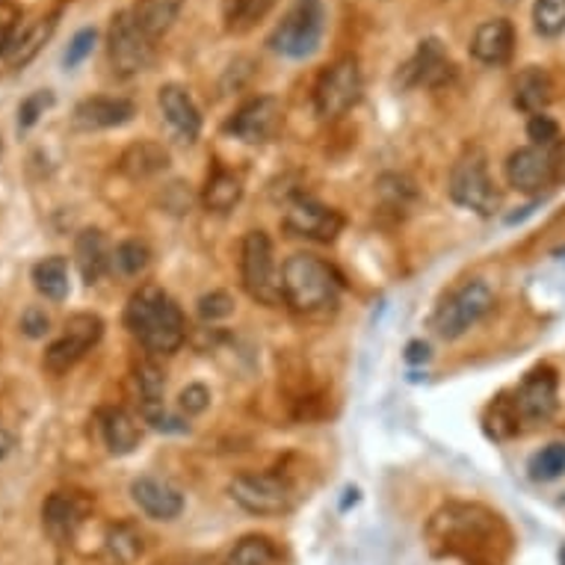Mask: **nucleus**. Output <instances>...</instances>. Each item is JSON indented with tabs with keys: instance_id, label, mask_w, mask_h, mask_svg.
Listing matches in <instances>:
<instances>
[{
	"instance_id": "f257e3e1",
	"label": "nucleus",
	"mask_w": 565,
	"mask_h": 565,
	"mask_svg": "<svg viewBox=\"0 0 565 565\" xmlns=\"http://www.w3.org/2000/svg\"><path fill=\"white\" fill-rule=\"evenodd\" d=\"M125 326L136 337V344L151 356L179 353L187 337V323H184L179 303L167 291H160L158 284H146L127 299Z\"/></svg>"
},
{
	"instance_id": "f03ea898",
	"label": "nucleus",
	"mask_w": 565,
	"mask_h": 565,
	"mask_svg": "<svg viewBox=\"0 0 565 565\" xmlns=\"http://www.w3.org/2000/svg\"><path fill=\"white\" fill-rule=\"evenodd\" d=\"M341 279L335 270L308 251H296L282 263V299L296 315H317L337 303Z\"/></svg>"
},
{
	"instance_id": "7ed1b4c3",
	"label": "nucleus",
	"mask_w": 565,
	"mask_h": 565,
	"mask_svg": "<svg viewBox=\"0 0 565 565\" xmlns=\"http://www.w3.org/2000/svg\"><path fill=\"white\" fill-rule=\"evenodd\" d=\"M498 527V515H492L482 506H468V503H451L432 515L427 524L430 544L439 554H462L465 548L492 539Z\"/></svg>"
},
{
	"instance_id": "20e7f679",
	"label": "nucleus",
	"mask_w": 565,
	"mask_h": 565,
	"mask_svg": "<svg viewBox=\"0 0 565 565\" xmlns=\"http://www.w3.org/2000/svg\"><path fill=\"white\" fill-rule=\"evenodd\" d=\"M451 199L480 217H492L501 208V193L489 175V160L480 148H465L451 169Z\"/></svg>"
},
{
	"instance_id": "39448f33",
	"label": "nucleus",
	"mask_w": 565,
	"mask_h": 565,
	"mask_svg": "<svg viewBox=\"0 0 565 565\" xmlns=\"http://www.w3.org/2000/svg\"><path fill=\"white\" fill-rule=\"evenodd\" d=\"M326 33L323 0H294L291 10L284 12L279 27L272 30L270 48L284 53L291 60H305L317 53Z\"/></svg>"
},
{
	"instance_id": "423d86ee",
	"label": "nucleus",
	"mask_w": 565,
	"mask_h": 565,
	"mask_svg": "<svg viewBox=\"0 0 565 565\" xmlns=\"http://www.w3.org/2000/svg\"><path fill=\"white\" fill-rule=\"evenodd\" d=\"M494 294L492 287L480 279L471 282H462L456 291L444 296V303L435 308L432 315V332L444 341H456L462 337L471 326H477L482 317L492 311Z\"/></svg>"
},
{
	"instance_id": "0eeeda50",
	"label": "nucleus",
	"mask_w": 565,
	"mask_h": 565,
	"mask_svg": "<svg viewBox=\"0 0 565 565\" xmlns=\"http://www.w3.org/2000/svg\"><path fill=\"white\" fill-rule=\"evenodd\" d=\"M241 282L243 291L261 305L282 303V275L275 270V255L267 231H249L241 243Z\"/></svg>"
},
{
	"instance_id": "6e6552de",
	"label": "nucleus",
	"mask_w": 565,
	"mask_h": 565,
	"mask_svg": "<svg viewBox=\"0 0 565 565\" xmlns=\"http://www.w3.org/2000/svg\"><path fill=\"white\" fill-rule=\"evenodd\" d=\"M365 77L356 57H337L335 63L326 65L315 84V110L326 122H335L361 101Z\"/></svg>"
},
{
	"instance_id": "1a4fd4ad",
	"label": "nucleus",
	"mask_w": 565,
	"mask_h": 565,
	"mask_svg": "<svg viewBox=\"0 0 565 565\" xmlns=\"http://www.w3.org/2000/svg\"><path fill=\"white\" fill-rule=\"evenodd\" d=\"M155 57H158L155 39H148L146 33L139 30L131 10L115 12L110 19V30H107V60H110L113 74L136 77L155 65Z\"/></svg>"
},
{
	"instance_id": "9d476101",
	"label": "nucleus",
	"mask_w": 565,
	"mask_h": 565,
	"mask_svg": "<svg viewBox=\"0 0 565 565\" xmlns=\"http://www.w3.org/2000/svg\"><path fill=\"white\" fill-rule=\"evenodd\" d=\"M231 501L251 515H284L294 509L296 492L282 474H237L229 482Z\"/></svg>"
},
{
	"instance_id": "9b49d317",
	"label": "nucleus",
	"mask_w": 565,
	"mask_h": 565,
	"mask_svg": "<svg viewBox=\"0 0 565 565\" xmlns=\"http://www.w3.org/2000/svg\"><path fill=\"white\" fill-rule=\"evenodd\" d=\"M101 335H105V320L98 315L69 317L63 326V335L57 337V341L45 349V370L53 373V377L69 373V370L101 341Z\"/></svg>"
},
{
	"instance_id": "f8f14e48",
	"label": "nucleus",
	"mask_w": 565,
	"mask_h": 565,
	"mask_svg": "<svg viewBox=\"0 0 565 565\" xmlns=\"http://www.w3.org/2000/svg\"><path fill=\"white\" fill-rule=\"evenodd\" d=\"M282 122V101L275 95H258V98H249L246 105L234 110V115L225 122V131L234 139L246 143V146H263V143H270L272 136L279 134Z\"/></svg>"
},
{
	"instance_id": "ddd939ff",
	"label": "nucleus",
	"mask_w": 565,
	"mask_h": 565,
	"mask_svg": "<svg viewBox=\"0 0 565 565\" xmlns=\"http://www.w3.org/2000/svg\"><path fill=\"white\" fill-rule=\"evenodd\" d=\"M515 408H518V418L521 423L530 427H542L556 415L560 406V379L551 367H536L530 370L518 391L513 394Z\"/></svg>"
},
{
	"instance_id": "4468645a",
	"label": "nucleus",
	"mask_w": 565,
	"mask_h": 565,
	"mask_svg": "<svg viewBox=\"0 0 565 565\" xmlns=\"http://www.w3.org/2000/svg\"><path fill=\"white\" fill-rule=\"evenodd\" d=\"M284 231L294 234V237H305V241L317 243H332L344 229V217L335 208H326L317 199L308 196H296L287 210H284L282 220Z\"/></svg>"
},
{
	"instance_id": "2eb2a0df",
	"label": "nucleus",
	"mask_w": 565,
	"mask_h": 565,
	"mask_svg": "<svg viewBox=\"0 0 565 565\" xmlns=\"http://www.w3.org/2000/svg\"><path fill=\"white\" fill-rule=\"evenodd\" d=\"M506 181H509V187L527 193V196L554 187V151L542 146H524L513 151L506 160Z\"/></svg>"
},
{
	"instance_id": "dca6fc26",
	"label": "nucleus",
	"mask_w": 565,
	"mask_h": 565,
	"mask_svg": "<svg viewBox=\"0 0 565 565\" xmlns=\"http://www.w3.org/2000/svg\"><path fill=\"white\" fill-rule=\"evenodd\" d=\"M451 77L453 63L447 51H444V45L439 39H423L418 45V51L400 65L397 84L403 89H415V86H430V89H435V86L447 84Z\"/></svg>"
},
{
	"instance_id": "f3484780",
	"label": "nucleus",
	"mask_w": 565,
	"mask_h": 565,
	"mask_svg": "<svg viewBox=\"0 0 565 565\" xmlns=\"http://www.w3.org/2000/svg\"><path fill=\"white\" fill-rule=\"evenodd\" d=\"M136 115V105L131 98H119V95H93L84 98L81 105L72 110V127L74 131H110V127L127 125Z\"/></svg>"
},
{
	"instance_id": "a211bd4d",
	"label": "nucleus",
	"mask_w": 565,
	"mask_h": 565,
	"mask_svg": "<svg viewBox=\"0 0 565 565\" xmlns=\"http://www.w3.org/2000/svg\"><path fill=\"white\" fill-rule=\"evenodd\" d=\"M89 509H93V503L86 501L84 494L53 492L42 506L45 533L51 536L53 542H69L81 530V524L86 521Z\"/></svg>"
},
{
	"instance_id": "6ab92c4d",
	"label": "nucleus",
	"mask_w": 565,
	"mask_h": 565,
	"mask_svg": "<svg viewBox=\"0 0 565 565\" xmlns=\"http://www.w3.org/2000/svg\"><path fill=\"white\" fill-rule=\"evenodd\" d=\"M158 105L167 125L172 127V134L179 136L181 143L193 146L201 134V113L193 101V95L181 84H163L158 93Z\"/></svg>"
},
{
	"instance_id": "aec40b11",
	"label": "nucleus",
	"mask_w": 565,
	"mask_h": 565,
	"mask_svg": "<svg viewBox=\"0 0 565 565\" xmlns=\"http://www.w3.org/2000/svg\"><path fill=\"white\" fill-rule=\"evenodd\" d=\"M131 498L151 521H175L184 513V494L160 477H139L131 482Z\"/></svg>"
},
{
	"instance_id": "412c9836",
	"label": "nucleus",
	"mask_w": 565,
	"mask_h": 565,
	"mask_svg": "<svg viewBox=\"0 0 565 565\" xmlns=\"http://www.w3.org/2000/svg\"><path fill=\"white\" fill-rule=\"evenodd\" d=\"M515 51V27L509 19H492L482 22L474 30L471 57L482 65H506Z\"/></svg>"
},
{
	"instance_id": "4be33fe9",
	"label": "nucleus",
	"mask_w": 565,
	"mask_h": 565,
	"mask_svg": "<svg viewBox=\"0 0 565 565\" xmlns=\"http://www.w3.org/2000/svg\"><path fill=\"white\" fill-rule=\"evenodd\" d=\"M74 263H77L81 279L86 284H98L105 279L110 263H113V251H110L105 231L86 229L77 234V241H74Z\"/></svg>"
},
{
	"instance_id": "5701e85b",
	"label": "nucleus",
	"mask_w": 565,
	"mask_h": 565,
	"mask_svg": "<svg viewBox=\"0 0 565 565\" xmlns=\"http://www.w3.org/2000/svg\"><path fill=\"white\" fill-rule=\"evenodd\" d=\"M98 430H101L107 451L113 453V456L134 453L139 447V439H143V430H139L134 415L119 406H107L98 412Z\"/></svg>"
},
{
	"instance_id": "b1692460",
	"label": "nucleus",
	"mask_w": 565,
	"mask_h": 565,
	"mask_svg": "<svg viewBox=\"0 0 565 565\" xmlns=\"http://www.w3.org/2000/svg\"><path fill=\"white\" fill-rule=\"evenodd\" d=\"M163 169H169V151L155 139H139L122 151L119 158V172L131 181L155 179Z\"/></svg>"
},
{
	"instance_id": "393cba45",
	"label": "nucleus",
	"mask_w": 565,
	"mask_h": 565,
	"mask_svg": "<svg viewBox=\"0 0 565 565\" xmlns=\"http://www.w3.org/2000/svg\"><path fill=\"white\" fill-rule=\"evenodd\" d=\"M554 98V81L544 72L542 65H527L518 77H515V107L527 115L544 113V107Z\"/></svg>"
},
{
	"instance_id": "a878e982",
	"label": "nucleus",
	"mask_w": 565,
	"mask_h": 565,
	"mask_svg": "<svg viewBox=\"0 0 565 565\" xmlns=\"http://www.w3.org/2000/svg\"><path fill=\"white\" fill-rule=\"evenodd\" d=\"M184 3L187 0H136L134 7H131V15L139 24V30L146 33L148 39L158 42L160 36H167L175 27L181 12H184Z\"/></svg>"
},
{
	"instance_id": "bb28decb",
	"label": "nucleus",
	"mask_w": 565,
	"mask_h": 565,
	"mask_svg": "<svg viewBox=\"0 0 565 565\" xmlns=\"http://www.w3.org/2000/svg\"><path fill=\"white\" fill-rule=\"evenodd\" d=\"M57 24H60V12H51V15H42L39 22H33L27 30H22L15 36L10 53H7V65L10 69H24L30 65L45 45L51 42V36L57 33Z\"/></svg>"
},
{
	"instance_id": "cd10ccee",
	"label": "nucleus",
	"mask_w": 565,
	"mask_h": 565,
	"mask_svg": "<svg viewBox=\"0 0 565 565\" xmlns=\"http://www.w3.org/2000/svg\"><path fill=\"white\" fill-rule=\"evenodd\" d=\"M243 199V179L231 169L217 167L208 175V184H205V193H201V201L210 213H229L241 205Z\"/></svg>"
},
{
	"instance_id": "c85d7f7f",
	"label": "nucleus",
	"mask_w": 565,
	"mask_h": 565,
	"mask_svg": "<svg viewBox=\"0 0 565 565\" xmlns=\"http://www.w3.org/2000/svg\"><path fill=\"white\" fill-rule=\"evenodd\" d=\"M275 0H222V24L234 36H246L267 19Z\"/></svg>"
},
{
	"instance_id": "c756f323",
	"label": "nucleus",
	"mask_w": 565,
	"mask_h": 565,
	"mask_svg": "<svg viewBox=\"0 0 565 565\" xmlns=\"http://www.w3.org/2000/svg\"><path fill=\"white\" fill-rule=\"evenodd\" d=\"M33 284L36 291L51 299V303H63L69 296V261L60 255L42 258V261L33 267Z\"/></svg>"
},
{
	"instance_id": "7c9ffc66",
	"label": "nucleus",
	"mask_w": 565,
	"mask_h": 565,
	"mask_svg": "<svg viewBox=\"0 0 565 565\" xmlns=\"http://www.w3.org/2000/svg\"><path fill=\"white\" fill-rule=\"evenodd\" d=\"M486 432L494 441H509L521 432V418H518L513 397H506V394L494 397V403L486 412Z\"/></svg>"
},
{
	"instance_id": "2f4dec72",
	"label": "nucleus",
	"mask_w": 565,
	"mask_h": 565,
	"mask_svg": "<svg viewBox=\"0 0 565 565\" xmlns=\"http://www.w3.org/2000/svg\"><path fill=\"white\" fill-rule=\"evenodd\" d=\"M107 551L119 565H134L139 556L146 554V542L134 524H115L107 533Z\"/></svg>"
},
{
	"instance_id": "473e14b6",
	"label": "nucleus",
	"mask_w": 565,
	"mask_h": 565,
	"mask_svg": "<svg viewBox=\"0 0 565 565\" xmlns=\"http://www.w3.org/2000/svg\"><path fill=\"white\" fill-rule=\"evenodd\" d=\"M279 551L267 536H246L234 544L222 565H275Z\"/></svg>"
},
{
	"instance_id": "72a5a7b5",
	"label": "nucleus",
	"mask_w": 565,
	"mask_h": 565,
	"mask_svg": "<svg viewBox=\"0 0 565 565\" xmlns=\"http://www.w3.org/2000/svg\"><path fill=\"white\" fill-rule=\"evenodd\" d=\"M527 471H530V480L536 482H551L556 480V477H563L565 474L563 441H554V444H548V447H542L539 453H533L530 462H527Z\"/></svg>"
},
{
	"instance_id": "f704fd0d",
	"label": "nucleus",
	"mask_w": 565,
	"mask_h": 565,
	"mask_svg": "<svg viewBox=\"0 0 565 565\" xmlns=\"http://www.w3.org/2000/svg\"><path fill=\"white\" fill-rule=\"evenodd\" d=\"M533 27L542 39H556L565 33V0H536Z\"/></svg>"
},
{
	"instance_id": "c9c22d12",
	"label": "nucleus",
	"mask_w": 565,
	"mask_h": 565,
	"mask_svg": "<svg viewBox=\"0 0 565 565\" xmlns=\"http://www.w3.org/2000/svg\"><path fill=\"white\" fill-rule=\"evenodd\" d=\"M113 263L122 275H139V272L148 270L151 251H148V246L143 241H125L115 246Z\"/></svg>"
},
{
	"instance_id": "e433bc0d",
	"label": "nucleus",
	"mask_w": 565,
	"mask_h": 565,
	"mask_svg": "<svg viewBox=\"0 0 565 565\" xmlns=\"http://www.w3.org/2000/svg\"><path fill=\"white\" fill-rule=\"evenodd\" d=\"M53 101H57V98H53L51 89H36V93L27 95L22 101V107H19V131H30V127L51 110Z\"/></svg>"
},
{
	"instance_id": "4c0bfd02",
	"label": "nucleus",
	"mask_w": 565,
	"mask_h": 565,
	"mask_svg": "<svg viewBox=\"0 0 565 565\" xmlns=\"http://www.w3.org/2000/svg\"><path fill=\"white\" fill-rule=\"evenodd\" d=\"M527 136L533 139L530 146L554 148L556 143H560V122L548 113L530 115V122H527Z\"/></svg>"
},
{
	"instance_id": "58836bf2",
	"label": "nucleus",
	"mask_w": 565,
	"mask_h": 565,
	"mask_svg": "<svg viewBox=\"0 0 565 565\" xmlns=\"http://www.w3.org/2000/svg\"><path fill=\"white\" fill-rule=\"evenodd\" d=\"M95 42H98V30L95 27H84V30L74 33V39L69 42V51L63 57L65 69H77V65L84 63L86 57L95 51Z\"/></svg>"
},
{
	"instance_id": "ea45409f",
	"label": "nucleus",
	"mask_w": 565,
	"mask_h": 565,
	"mask_svg": "<svg viewBox=\"0 0 565 565\" xmlns=\"http://www.w3.org/2000/svg\"><path fill=\"white\" fill-rule=\"evenodd\" d=\"M229 315H234V299H231L225 291H213V294L201 296L199 299L201 320L213 323V320H222V317H229Z\"/></svg>"
},
{
	"instance_id": "a19ab883",
	"label": "nucleus",
	"mask_w": 565,
	"mask_h": 565,
	"mask_svg": "<svg viewBox=\"0 0 565 565\" xmlns=\"http://www.w3.org/2000/svg\"><path fill=\"white\" fill-rule=\"evenodd\" d=\"M179 406L187 418H196V415H201V412H208L210 391L205 385H187L184 391H181Z\"/></svg>"
},
{
	"instance_id": "79ce46f5",
	"label": "nucleus",
	"mask_w": 565,
	"mask_h": 565,
	"mask_svg": "<svg viewBox=\"0 0 565 565\" xmlns=\"http://www.w3.org/2000/svg\"><path fill=\"white\" fill-rule=\"evenodd\" d=\"M22 332L27 337H45L48 332H51V317L45 315L42 308H27L22 317Z\"/></svg>"
},
{
	"instance_id": "37998d69",
	"label": "nucleus",
	"mask_w": 565,
	"mask_h": 565,
	"mask_svg": "<svg viewBox=\"0 0 565 565\" xmlns=\"http://www.w3.org/2000/svg\"><path fill=\"white\" fill-rule=\"evenodd\" d=\"M15 36H19V24L15 22L0 24V60H7V53H10Z\"/></svg>"
},
{
	"instance_id": "c03bdc74",
	"label": "nucleus",
	"mask_w": 565,
	"mask_h": 565,
	"mask_svg": "<svg viewBox=\"0 0 565 565\" xmlns=\"http://www.w3.org/2000/svg\"><path fill=\"white\" fill-rule=\"evenodd\" d=\"M554 172H556V181H565V139L563 143H556L554 148Z\"/></svg>"
},
{
	"instance_id": "a18cd8bd",
	"label": "nucleus",
	"mask_w": 565,
	"mask_h": 565,
	"mask_svg": "<svg viewBox=\"0 0 565 565\" xmlns=\"http://www.w3.org/2000/svg\"><path fill=\"white\" fill-rule=\"evenodd\" d=\"M12 451H15V435L7 427H0V462L7 459Z\"/></svg>"
},
{
	"instance_id": "49530a36",
	"label": "nucleus",
	"mask_w": 565,
	"mask_h": 565,
	"mask_svg": "<svg viewBox=\"0 0 565 565\" xmlns=\"http://www.w3.org/2000/svg\"><path fill=\"white\" fill-rule=\"evenodd\" d=\"M408 361H427L430 358V346L420 344V341H415V344H408Z\"/></svg>"
},
{
	"instance_id": "de8ad7c7",
	"label": "nucleus",
	"mask_w": 565,
	"mask_h": 565,
	"mask_svg": "<svg viewBox=\"0 0 565 565\" xmlns=\"http://www.w3.org/2000/svg\"><path fill=\"white\" fill-rule=\"evenodd\" d=\"M503 3H518V0H503Z\"/></svg>"
},
{
	"instance_id": "09e8293b",
	"label": "nucleus",
	"mask_w": 565,
	"mask_h": 565,
	"mask_svg": "<svg viewBox=\"0 0 565 565\" xmlns=\"http://www.w3.org/2000/svg\"><path fill=\"white\" fill-rule=\"evenodd\" d=\"M0 155H3V139H0Z\"/></svg>"
}]
</instances>
